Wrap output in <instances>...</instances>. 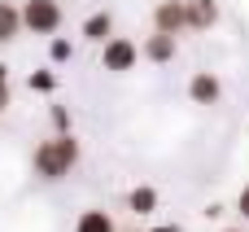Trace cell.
Listing matches in <instances>:
<instances>
[{"label":"cell","mask_w":249,"mask_h":232,"mask_svg":"<svg viewBox=\"0 0 249 232\" xmlns=\"http://www.w3.org/2000/svg\"><path fill=\"white\" fill-rule=\"evenodd\" d=\"M79 162V140L66 132V136H53V140H44L39 149H35V175H44V180H61V175H70V167Z\"/></svg>","instance_id":"cell-1"},{"label":"cell","mask_w":249,"mask_h":232,"mask_svg":"<svg viewBox=\"0 0 249 232\" xmlns=\"http://www.w3.org/2000/svg\"><path fill=\"white\" fill-rule=\"evenodd\" d=\"M22 26L35 35H53L61 26V4L57 0H26L22 4Z\"/></svg>","instance_id":"cell-2"},{"label":"cell","mask_w":249,"mask_h":232,"mask_svg":"<svg viewBox=\"0 0 249 232\" xmlns=\"http://www.w3.org/2000/svg\"><path fill=\"white\" fill-rule=\"evenodd\" d=\"M136 57H140V48H136L131 39L109 35V44H105V53H101V66H105V70H114V75H123V70H131V66H136Z\"/></svg>","instance_id":"cell-3"},{"label":"cell","mask_w":249,"mask_h":232,"mask_svg":"<svg viewBox=\"0 0 249 232\" xmlns=\"http://www.w3.org/2000/svg\"><path fill=\"white\" fill-rule=\"evenodd\" d=\"M153 26H158L162 35H179V31L188 26V0H162V4L153 9Z\"/></svg>","instance_id":"cell-4"},{"label":"cell","mask_w":249,"mask_h":232,"mask_svg":"<svg viewBox=\"0 0 249 232\" xmlns=\"http://www.w3.org/2000/svg\"><path fill=\"white\" fill-rule=\"evenodd\" d=\"M219 92H223V88H219V79H214L210 70L193 75V83H188V97H193L197 105H214V101H219Z\"/></svg>","instance_id":"cell-5"},{"label":"cell","mask_w":249,"mask_h":232,"mask_svg":"<svg viewBox=\"0 0 249 232\" xmlns=\"http://www.w3.org/2000/svg\"><path fill=\"white\" fill-rule=\"evenodd\" d=\"M214 22H219V4H214V0H188V26L206 31V26H214Z\"/></svg>","instance_id":"cell-6"},{"label":"cell","mask_w":249,"mask_h":232,"mask_svg":"<svg viewBox=\"0 0 249 232\" xmlns=\"http://www.w3.org/2000/svg\"><path fill=\"white\" fill-rule=\"evenodd\" d=\"M144 57H149V61H171V57H175V35H162V31L149 35V39H144Z\"/></svg>","instance_id":"cell-7"},{"label":"cell","mask_w":249,"mask_h":232,"mask_svg":"<svg viewBox=\"0 0 249 232\" xmlns=\"http://www.w3.org/2000/svg\"><path fill=\"white\" fill-rule=\"evenodd\" d=\"M18 31H22V9H13L9 0H0V44L18 39Z\"/></svg>","instance_id":"cell-8"},{"label":"cell","mask_w":249,"mask_h":232,"mask_svg":"<svg viewBox=\"0 0 249 232\" xmlns=\"http://www.w3.org/2000/svg\"><path fill=\"white\" fill-rule=\"evenodd\" d=\"M109 31H114V18H109V13H92V18L83 22V35L96 39V44H109V39H105Z\"/></svg>","instance_id":"cell-9"},{"label":"cell","mask_w":249,"mask_h":232,"mask_svg":"<svg viewBox=\"0 0 249 232\" xmlns=\"http://www.w3.org/2000/svg\"><path fill=\"white\" fill-rule=\"evenodd\" d=\"M74 232H114V219L105 211H83L79 224H74Z\"/></svg>","instance_id":"cell-10"},{"label":"cell","mask_w":249,"mask_h":232,"mask_svg":"<svg viewBox=\"0 0 249 232\" xmlns=\"http://www.w3.org/2000/svg\"><path fill=\"white\" fill-rule=\"evenodd\" d=\"M127 206H131L136 215H153V206H158V193H153L149 184H140V189H131V197H127Z\"/></svg>","instance_id":"cell-11"},{"label":"cell","mask_w":249,"mask_h":232,"mask_svg":"<svg viewBox=\"0 0 249 232\" xmlns=\"http://www.w3.org/2000/svg\"><path fill=\"white\" fill-rule=\"evenodd\" d=\"M57 88V79L48 75V70H39V75H31V92H53Z\"/></svg>","instance_id":"cell-12"},{"label":"cell","mask_w":249,"mask_h":232,"mask_svg":"<svg viewBox=\"0 0 249 232\" xmlns=\"http://www.w3.org/2000/svg\"><path fill=\"white\" fill-rule=\"evenodd\" d=\"M48 57H53V61H70V39H53Z\"/></svg>","instance_id":"cell-13"},{"label":"cell","mask_w":249,"mask_h":232,"mask_svg":"<svg viewBox=\"0 0 249 232\" xmlns=\"http://www.w3.org/2000/svg\"><path fill=\"white\" fill-rule=\"evenodd\" d=\"M9 105V66H0V110Z\"/></svg>","instance_id":"cell-14"},{"label":"cell","mask_w":249,"mask_h":232,"mask_svg":"<svg viewBox=\"0 0 249 232\" xmlns=\"http://www.w3.org/2000/svg\"><path fill=\"white\" fill-rule=\"evenodd\" d=\"M236 211H241V215H245V219H249V184H245V189H241V197H236Z\"/></svg>","instance_id":"cell-15"},{"label":"cell","mask_w":249,"mask_h":232,"mask_svg":"<svg viewBox=\"0 0 249 232\" xmlns=\"http://www.w3.org/2000/svg\"><path fill=\"white\" fill-rule=\"evenodd\" d=\"M53 123H57V127H61V132H66V127H70V114H66V110H61V105H57V110H53Z\"/></svg>","instance_id":"cell-16"},{"label":"cell","mask_w":249,"mask_h":232,"mask_svg":"<svg viewBox=\"0 0 249 232\" xmlns=\"http://www.w3.org/2000/svg\"><path fill=\"white\" fill-rule=\"evenodd\" d=\"M223 232H241V228H223Z\"/></svg>","instance_id":"cell-17"}]
</instances>
